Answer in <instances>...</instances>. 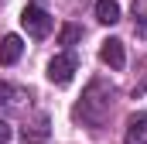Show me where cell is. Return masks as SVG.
<instances>
[{
    "instance_id": "6da1fadb",
    "label": "cell",
    "mask_w": 147,
    "mask_h": 144,
    "mask_svg": "<svg viewBox=\"0 0 147 144\" xmlns=\"http://www.w3.org/2000/svg\"><path fill=\"white\" fill-rule=\"evenodd\" d=\"M110 103H113V89L106 82H89V89L82 93V103L75 107V120H82V124H89V127H99L103 120H106V113H110Z\"/></svg>"
},
{
    "instance_id": "7a4b0ae2",
    "label": "cell",
    "mask_w": 147,
    "mask_h": 144,
    "mask_svg": "<svg viewBox=\"0 0 147 144\" xmlns=\"http://www.w3.org/2000/svg\"><path fill=\"white\" fill-rule=\"evenodd\" d=\"M21 28H24L31 38H48L51 17H48V10H45L41 3H28V7L21 10Z\"/></svg>"
},
{
    "instance_id": "3957f363",
    "label": "cell",
    "mask_w": 147,
    "mask_h": 144,
    "mask_svg": "<svg viewBox=\"0 0 147 144\" xmlns=\"http://www.w3.org/2000/svg\"><path fill=\"white\" fill-rule=\"evenodd\" d=\"M75 69H79V58H75L72 52H62V55H55V58L48 62V79H51L55 86H69Z\"/></svg>"
},
{
    "instance_id": "277c9868",
    "label": "cell",
    "mask_w": 147,
    "mask_h": 144,
    "mask_svg": "<svg viewBox=\"0 0 147 144\" xmlns=\"http://www.w3.org/2000/svg\"><path fill=\"white\" fill-rule=\"evenodd\" d=\"M99 58H103L110 69H123V65H127L123 41H120V38H106V41H103V48H99Z\"/></svg>"
},
{
    "instance_id": "5b68a950",
    "label": "cell",
    "mask_w": 147,
    "mask_h": 144,
    "mask_svg": "<svg viewBox=\"0 0 147 144\" xmlns=\"http://www.w3.org/2000/svg\"><path fill=\"white\" fill-rule=\"evenodd\" d=\"M21 52H24L21 35H3V41H0V65H14L21 58Z\"/></svg>"
},
{
    "instance_id": "8992f818",
    "label": "cell",
    "mask_w": 147,
    "mask_h": 144,
    "mask_svg": "<svg viewBox=\"0 0 147 144\" xmlns=\"http://www.w3.org/2000/svg\"><path fill=\"white\" fill-rule=\"evenodd\" d=\"M127 144H147V113H134L127 120Z\"/></svg>"
},
{
    "instance_id": "52a82bcc",
    "label": "cell",
    "mask_w": 147,
    "mask_h": 144,
    "mask_svg": "<svg viewBox=\"0 0 147 144\" xmlns=\"http://www.w3.org/2000/svg\"><path fill=\"white\" fill-rule=\"evenodd\" d=\"M21 141L24 144H45L48 141V117H38L34 124H28L21 130Z\"/></svg>"
},
{
    "instance_id": "ba28073f",
    "label": "cell",
    "mask_w": 147,
    "mask_h": 144,
    "mask_svg": "<svg viewBox=\"0 0 147 144\" xmlns=\"http://www.w3.org/2000/svg\"><path fill=\"white\" fill-rule=\"evenodd\" d=\"M96 21L99 24H116L120 21V3L116 0H96Z\"/></svg>"
},
{
    "instance_id": "9c48e42d",
    "label": "cell",
    "mask_w": 147,
    "mask_h": 144,
    "mask_svg": "<svg viewBox=\"0 0 147 144\" xmlns=\"http://www.w3.org/2000/svg\"><path fill=\"white\" fill-rule=\"evenodd\" d=\"M134 28L140 38H147V0H134Z\"/></svg>"
},
{
    "instance_id": "30bf717a",
    "label": "cell",
    "mask_w": 147,
    "mask_h": 144,
    "mask_svg": "<svg viewBox=\"0 0 147 144\" xmlns=\"http://www.w3.org/2000/svg\"><path fill=\"white\" fill-rule=\"evenodd\" d=\"M79 41H82V28H75V24H65L58 31V45H79Z\"/></svg>"
},
{
    "instance_id": "8fae6325",
    "label": "cell",
    "mask_w": 147,
    "mask_h": 144,
    "mask_svg": "<svg viewBox=\"0 0 147 144\" xmlns=\"http://www.w3.org/2000/svg\"><path fill=\"white\" fill-rule=\"evenodd\" d=\"M7 141H10V124L0 120V144H7Z\"/></svg>"
},
{
    "instance_id": "7c38bea8",
    "label": "cell",
    "mask_w": 147,
    "mask_h": 144,
    "mask_svg": "<svg viewBox=\"0 0 147 144\" xmlns=\"http://www.w3.org/2000/svg\"><path fill=\"white\" fill-rule=\"evenodd\" d=\"M10 96H14V89H10V86H7V82H0V103H7V100H10Z\"/></svg>"
}]
</instances>
